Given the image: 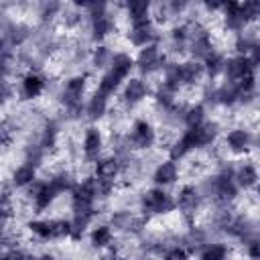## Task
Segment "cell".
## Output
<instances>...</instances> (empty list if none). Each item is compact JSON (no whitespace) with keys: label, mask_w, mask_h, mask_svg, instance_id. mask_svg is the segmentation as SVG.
I'll use <instances>...</instances> for the list:
<instances>
[{"label":"cell","mask_w":260,"mask_h":260,"mask_svg":"<svg viewBox=\"0 0 260 260\" xmlns=\"http://www.w3.org/2000/svg\"><path fill=\"white\" fill-rule=\"evenodd\" d=\"M126 138H128L132 150H148L156 144V130L148 120L138 118L132 122Z\"/></svg>","instance_id":"cell-5"},{"label":"cell","mask_w":260,"mask_h":260,"mask_svg":"<svg viewBox=\"0 0 260 260\" xmlns=\"http://www.w3.org/2000/svg\"><path fill=\"white\" fill-rule=\"evenodd\" d=\"M28 260H57L53 254H49V252H45V254H39V256H32V254H28Z\"/></svg>","instance_id":"cell-40"},{"label":"cell","mask_w":260,"mask_h":260,"mask_svg":"<svg viewBox=\"0 0 260 260\" xmlns=\"http://www.w3.org/2000/svg\"><path fill=\"white\" fill-rule=\"evenodd\" d=\"M152 98H154V104H156L160 110H169L171 106L177 104V91L171 89V87L165 85V83H158V85L152 89Z\"/></svg>","instance_id":"cell-32"},{"label":"cell","mask_w":260,"mask_h":260,"mask_svg":"<svg viewBox=\"0 0 260 260\" xmlns=\"http://www.w3.org/2000/svg\"><path fill=\"white\" fill-rule=\"evenodd\" d=\"M124 10V16L130 24H136V22H144V20H150V14H152V4L150 2H144V0H132V2H126L122 6Z\"/></svg>","instance_id":"cell-22"},{"label":"cell","mask_w":260,"mask_h":260,"mask_svg":"<svg viewBox=\"0 0 260 260\" xmlns=\"http://www.w3.org/2000/svg\"><path fill=\"white\" fill-rule=\"evenodd\" d=\"M0 260H2V252H0Z\"/></svg>","instance_id":"cell-42"},{"label":"cell","mask_w":260,"mask_h":260,"mask_svg":"<svg viewBox=\"0 0 260 260\" xmlns=\"http://www.w3.org/2000/svg\"><path fill=\"white\" fill-rule=\"evenodd\" d=\"M108 71L112 75H116L120 81H126L130 77V73L134 71V57L126 51H116L112 55V61H110V67Z\"/></svg>","instance_id":"cell-20"},{"label":"cell","mask_w":260,"mask_h":260,"mask_svg":"<svg viewBox=\"0 0 260 260\" xmlns=\"http://www.w3.org/2000/svg\"><path fill=\"white\" fill-rule=\"evenodd\" d=\"M201 205H203V197H201L197 185L187 183V185H183V187L177 191V195H175V209H177L187 221H193V219H195V215L199 213Z\"/></svg>","instance_id":"cell-4"},{"label":"cell","mask_w":260,"mask_h":260,"mask_svg":"<svg viewBox=\"0 0 260 260\" xmlns=\"http://www.w3.org/2000/svg\"><path fill=\"white\" fill-rule=\"evenodd\" d=\"M108 110H110V98L104 95V93H100L98 89H95V91L87 98V102L83 104V114H85V118H87L89 122H100V120H104L106 114H108Z\"/></svg>","instance_id":"cell-17"},{"label":"cell","mask_w":260,"mask_h":260,"mask_svg":"<svg viewBox=\"0 0 260 260\" xmlns=\"http://www.w3.org/2000/svg\"><path fill=\"white\" fill-rule=\"evenodd\" d=\"M12 98V85L6 79H0V108L6 106V102Z\"/></svg>","instance_id":"cell-39"},{"label":"cell","mask_w":260,"mask_h":260,"mask_svg":"<svg viewBox=\"0 0 260 260\" xmlns=\"http://www.w3.org/2000/svg\"><path fill=\"white\" fill-rule=\"evenodd\" d=\"M61 8H63V4H59V2H43V4H39L37 14H39L43 24H49L51 20H55L61 14Z\"/></svg>","instance_id":"cell-35"},{"label":"cell","mask_w":260,"mask_h":260,"mask_svg":"<svg viewBox=\"0 0 260 260\" xmlns=\"http://www.w3.org/2000/svg\"><path fill=\"white\" fill-rule=\"evenodd\" d=\"M205 244H209V232L205 228H201V225H189V230L181 236V244L179 246H183L189 254H193V252L199 254V250Z\"/></svg>","instance_id":"cell-18"},{"label":"cell","mask_w":260,"mask_h":260,"mask_svg":"<svg viewBox=\"0 0 260 260\" xmlns=\"http://www.w3.org/2000/svg\"><path fill=\"white\" fill-rule=\"evenodd\" d=\"M104 146H106V138H104L102 130H100L98 126H87L85 132H83V138H81V152H83V158H85L87 162H95L98 158H102Z\"/></svg>","instance_id":"cell-11"},{"label":"cell","mask_w":260,"mask_h":260,"mask_svg":"<svg viewBox=\"0 0 260 260\" xmlns=\"http://www.w3.org/2000/svg\"><path fill=\"white\" fill-rule=\"evenodd\" d=\"M87 238H89V246L93 250H108L114 246V232L108 223H95L89 230Z\"/></svg>","instance_id":"cell-23"},{"label":"cell","mask_w":260,"mask_h":260,"mask_svg":"<svg viewBox=\"0 0 260 260\" xmlns=\"http://www.w3.org/2000/svg\"><path fill=\"white\" fill-rule=\"evenodd\" d=\"M2 260H28V254L20 248H8L6 252H2Z\"/></svg>","instance_id":"cell-38"},{"label":"cell","mask_w":260,"mask_h":260,"mask_svg":"<svg viewBox=\"0 0 260 260\" xmlns=\"http://www.w3.org/2000/svg\"><path fill=\"white\" fill-rule=\"evenodd\" d=\"M85 91H87V75L85 73L69 75L63 81L61 91H59V98H61V104H63V110H65L67 118H71V120H77L79 118V114L83 112Z\"/></svg>","instance_id":"cell-1"},{"label":"cell","mask_w":260,"mask_h":260,"mask_svg":"<svg viewBox=\"0 0 260 260\" xmlns=\"http://www.w3.org/2000/svg\"><path fill=\"white\" fill-rule=\"evenodd\" d=\"M221 24L228 32L232 35H240L248 28V22L242 18V12H240V2H228V4H221Z\"/></svg>","instance_id":"cell-16"},{"label":"cell","mask_w":260,"mask_h":260,"mask_svg":"<svg viewBox=\"0 0 260 260\" xmlns=\"http://www.w3.org/2000/svg\"><path fill=\"white\" fill-rule=\"evenodd\" d=\"M47 89V79L41 71H26L20 77V85H18V93L22 100H37L45 93Z\"/></svg>","instance_id":"cell-15"},{"label":"cell","mask_w":260,"mask_h":260,"mask_svg":"<svg viewBox=\"0 0 260 260\" xmlns=\"http://www.w3.org/2000/svg\"><path fill=\"white\" fill-rule=\"evenodd\" d=\"M0 37L14 49V47H22L32 37V28L18 20H4L0 22Z\"/></svg>","instance_id":"cell-14"},{"label":"cell","mask_w":260,"mask_h":260,"mask_svg":"<svg viewBox=\"0 0 260 260\" xmlns=\"http://www.w3.org/2000/svg\"><path fill=\"white\" fill-rule=\"evenodd\" d=\"M179 177H181V169H179L177 160H173V158L158 160L154 165L152 173H150V179H152L154 187H162V189L175 185L179 181Z\"/></svg>","instance_id":"cell-13"},{"label":"cell","mask_w":260,"mask_h":260,"mask_svg":"<svg viewBox=\"0 0 260 260\" xmlns=\"http://www.w3.org/2000/svg\"><path fill=\"white\" fill-rule=\"evenodd\" d=\"M240 104V91L236 87V83H219L215 85V106L221 108H234Z\"/></svg>","instance_id":"cell-24"},{"label":"cell","mask_w":260,"mask_h":260,"mask_svg":"<svg viewBox=\"0 0 260 260\" xmlns=\"http://www.w3.org/2000/svg\"><path fill=\"white\" fill-rule=\"evenodd\" d=\"M126 39L132 47H146V45H152V43H158V26L150 20H144V22H136V24H130L128 30H126Z\"/></svg>","instance_id":"cell-10"},{"label":"cell","mask_w":260,"mask_h":260,"mask_svg":"<svg viewBox=\"0 0 260 260\" xmlns=\"http://www.w3.org/2000/svg\"><path fill=\"white\" fill-rule=\"evenodd\" d=\"M122 83H124V81H120L116 75H112L110 71H104L102 77H100V81H98V91L110 98V95H114L116 91H120Z\"/></svg>","instance_id":"cell-33"},{"label":"cell","mask_w":260,"mask_h":260,"mask_svg":"<svg viewBox=\"0 0 260 260\" xmlns=\"http://www.w3.org/2000/svg\"><path fill=\"white\" fill-rule=\"evenodd\" d=\"M205 120H207V110L201 104L185 106V114H183V126L185 128H197Z\"/></svg>","instance_id":"cell-30"},{"label":"cell","mask_w":260,"mask_h":260,"mask_svg":"<svg viewBox=\"0 0 260 260\" xmlns=\"http://www.w3.org/2000/svg\"><path fill=\"white\" fill-rule=\"evenodd\" d=\"M85 26H87V37L89 41H93L95 45H100L104 39H108L114 30H116V16L110 14V10L102 16H93V18H85Z\"/></svg>","instance_id":"cell-12"},{"label":"cell","mask_w":260,"mask_h":260,"mask_svg":"<svg viewBox=\"0 0 260 260\" xmlns=\"http://www.w3.org/2000/svg\"><path fill=\"white\" fill-rule=\"evenodd\" d=\"M122 95H120V100H122V104L124 106H128V108H134V106H138V104H142L148 95H150V83L144 79V77H128L124 83H122Z\"/></svg>","instance_id":"cell-6"},{"label":"cell","mask_w":260,"mask_h":260,"mask_svg":"<svg viewBox=\"0 0 260 260\" xmlns=\"http://www.w3.org/2000/svg\"><path fill=\"white\" fill-rule=\"evenodd\" d=\"M22 154H24V162H26V165L39 169V167L43 165L47 152H45V148H43L39 142H32V144H26V146H24Z\"/></svg>","instance_id":"cell-34"},{"label":"cell","mask_w":260,"mask_h":260,"mask_svg":"<svg viewBox=\"0 0 260 260\" xmlns=\"http://www.w3.org/2000/svg\"><path fill=\"white\" fill-rule=\"evenodd\" d=\"M256 144V136L252 130L248 128H232L230 132H225L223 136V146L228 152L236 154V156H242V154H248Z\"/></svg>","instance_id":"cell-7"},{"label":"cell","mask_w":260,"mask_h":260,"mask_svg":"<svg viewBox=\"0 0 260 260\" xmlns=\"http://www.w3.org/2000/svg\"><path fill=\"white\" fill-rule=\"evenodd\" d=\"M110 260H124V258H120V256H118V254H114V256H112V258H110Z\"/></svg>","instance_id":"cell-41"},{"label":"cell","mask_w":260,"mask_h":260,"mask_svg":"<svg viewBox=\"0 0 260 260\" xmlns=\"http://www.w3.org/2000/svg\"><path fill=\"white\" fill-rule=\"evenodd\" d=\"M244 248H246L248 260H260V244H258V238H254L248 244H244Z\"/></svg>","instance_id":"cell-37"},{"label":"cell","mask_w":260,"mask_h":260,"mask_svg":"<svg viewBox=\"0 0 260 260\" xmlns=\"http://www.w3.org/2000/svg\"><path fill=\"white\" fill-rule=\"evenodd\" d=\"M35 181H37V169L30 167V165H26V162H20V165L12 171V175H10V183H12V187H16V189H26V187L32 185Z\"/></svg>","instance_id":"cell-26"},{"label":"cell","mask_w":260,"mask_h":260,"mask_svg":"<svg viewBox=\"0 0 260 260\" xmlns=\"http://www.w3.org/2000/svg\"><path fill=\"white\" fill-rule=\"evenodd\" d=\"M232 250L223 242H209L199 250V260H230Z\"/></svg>","instance_id":"cell-27"},{"label":"cell","mask_w":260,"mask_h":260,"mask_svg":"<svg viewBox=\"0 0 260 260\" xmlns=\"http://www.w3.org/2000/svg\"><path fill=\"white\" fill-rule=\"evenodd\" d=\"M258 47V35L256 30H244L240 35H236L234 39V49H236V55H248L252 49Z\"/></svg>","instance_id":"cell-31"},{"label":"cell","mask_w":260,"mask_h":260,"mask_svg":"<svg viewBox=\"0 0 260 260\" xmlns=\"http://www.w3.org/2000/svg\"><path fill=\"white\" fill-rule=\"evenodd\" d=\"M37 142L45 148V152L53 150V148L57 146V142H59V124H57L55 120L45 122V126H43V130H41V134H39V140H37Z\"/></svg>","instance_id":"cell-28"},{"label":"cell","mask_w":260,"mask_h":260,"mask_svg":"<svg viewBox=\"0 0 260 260\" xmlns=\"http://www.w3.org/2000/svg\"><path fill=\"white\" fill-rule=\"evenodd\" d=\"M167 63H169V57L158 43H152V45L138 49V55L134 57V69H138L140 77L154 75V73L162 71Z\"/></svg>","instance_id":"cell-3"},{"label":"cell","mask_w":260,"mask_h":260,"mask_svg":"<svg viewBox=\"0 0 260 260\" xmlns=\"http://www.w3.org/2000/svg\"><path fill=\"white\" fill-rule=\"evenodd\" d=\"M234 181H236L238 189H244V191L256 189V185H258V169H256V165L250 162V160H244L238 167H234Z\"/></svg>","instance_id":"cell-19"},{"label":"cell","mask_w":260,"mask_h":260,"mask_svg":"<svg viewBox=\"0 0 260 260\" xmlns=\"http://www.w3.org/2000/svg\"><path fill=\"white\" fill-rule=\"evenodd\" d=\"M57 197H59V195L51 189V185H49L47 181H35L32 185L26 187V199H28L30 207H32L37 213H43L45 209H49V207L55 203Z\"/></svg>","instance_id":"cell-9"},{"label":"cell","mask_w":260,"mask_h":260,"mask_svg":"<svg viewBox=\"0 0 260 260\" xmlns=\"http://www.w3.org/2000/svg\"><path fill=\"white\" fill-rule=\"evenodd\" d=\"M189 45V26L187 22H177L169 30V49L173 55H183L187 53Z\"/></svg>","instance_id":"cell-21"},{"label":"cell","mask_w":260,"mask_h":260,"mask_svg":"<svg viewBox=\"0 0 260 260\" xmlns=\"http://www.w3.org/2000/svg\"><path fill=\"white\" fill-rule=\"evenodd\" d=\"M162 260H191V254H189L183 246L175 244V246H171V248H167V250H165Z\"/></svg>","instance_id":"cell-36"},{"label":"cell","mask_w":260,"mask_h":260,"mask_svg":"<svg viewBox=\"0 0 260 260\" xmlns=\"http://www.w3.org/2000/svg\"><path fill=\"white\" fill-rule=\"evenodd\" d=\"M221 75L228 83H240L242 79L256 75V67L252 65V61L246 55H234V57H225Z\"/></svg>","instance_id":"cell-8"},{"label":"cell","mask_w":260,"mask_h":260,"mask_svg":"<svg viewBox=\"0 0 260 260\" xmlns=\"http://www.w3.org/2000/svg\"><path fill=\"white\" fill-rule=\"evenodd\" d=\"M138 209H140L142 217H146V219L158 217V215H169L171 211H175V197L162 187H152L140 195Z\"/></svg>","instance_id":"cell-2"},{"label":"cell","mask_w":260,"mask_h":260,"mask_svg":"<svg viewBox=\"0 0 260 260\" xmlns=\"http://www.w3.org/2000/svg\"><path fill=\"white\" fill-rule=\"evenodd\" d=\"M112 55H114V51L108 47V45H93L91 49H89V55H87V59H89V65L93 67V69H98V71H108V67H110V61H112Z\"/></svg>","instance_id":"cell-25"},{"label":"cell","mask_w":260,"mask_h":260,"mask_svg":"<svg viewBox=\"0 0 260 260\" xmlns=\"http://www.w3.org/2000/svg\"><path fill=\"white\" fill-rule=\"evenodd\" d=\"M223 63H225V55L219 51V49H215L201 65H203V73L209 77V79H215V77H219L221 73H223Z\"/></svg>","instance_id":"cell-29"}]
</instances>
